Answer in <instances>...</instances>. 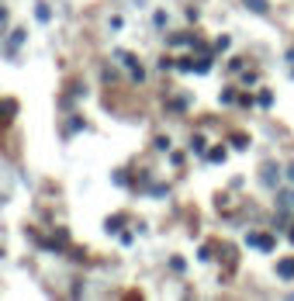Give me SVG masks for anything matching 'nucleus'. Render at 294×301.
<instances>
[{
	"label": "nucleus",
	"instance_id": "f03ea898",
	"mask_svg": "<svg viewBox=\"0 0 294 301\" xmlns=\"http://www.w3.org/2000/svg\"><path fill=\"white\" fill-rule=\"evenodd\" d=\"M277 274H280L284 281H287V277H294V260H291V263H287V260H284V263H277Z\"/></svg>",
	"mask_w": 294,
	"mask_h": 301
},
{
	"label": "nucleus",
	"instance_id": "7ed1b4c3",
	"mask_svg": "<svg viewBox=\"0 0 294 301\" xmlns=\"http://www.w3.org/2000/svg\"><path fill=\"white\" fill-rule=\"evenodd\" d=\"M249 4V11H256V14H267V0H246Z\"/></svg>",
	"mask_w": 294,
	"mask_h": 301
},
{
	"label": "nucleus",
	"instance_id": "39448f33",
	"mask_svg": "<svg viewBox=\"0 0 294 301\" xmlns=\"http://www.w3.org/2000/svg\"><path fill=\"white\" fill-rule=\"evenodd\" d=\"M291 239H294V229H291Z\"/></svg>",
	"mask_w": 294,
	"mask_h": 301
},
{
	"label": "nucleus",
	"instance_id": "20e7f679",
	"mask_svg": "<svg viewBox=\"0 0 294 301\" xmlns=\"http://www.w3.org/2000/svg\"><path fill=\"white\" fill-rule=\"evenodd\" d=\"M287 177H291V180H294V166H291V170H287Z\"/></svg>",
	"mask_w": 294,
	"mask_h": 301
},
{
	"label": "nucleus",
	"instance_id": "f257e3e1",
	"mask_svg": "<svg viewBox=\"0 0 294 301\" xmlns=\"http://www.w3.org/2000/svg\"><path fill=\"white\" fill-rule=\"evenodd\" d=\"M249 242L260 246V249H267V253L274 249V236H260V232H256V236H249Z\"/></svg>",
	"mask_w": 294,
	"mask_h": 301
}]
</instances>
